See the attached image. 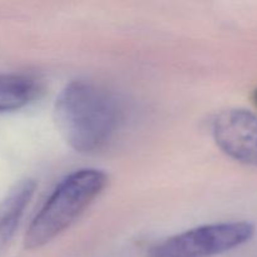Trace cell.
I'll use <instances>...</instances> for the list:
<instances>
[{
    "label": "cell",
    "mask_w": 257,
    "mask_h": 257,
    "mask_svg": "<svg viewBox=\"0 0 257 257\" xmlns=\"http://www.w3.org/2000/svg\"><path fill=\"white\" fill-rule=\"evenodd\" d=\"M54 117L68 145L79 153H94L117 132L120 110L114 95L99 84L74 80L57 97Z\"/></svg>",
    "instance_id": "cell-1"
},
{
    "label": "cell",
    "mask_w": 257,
    "mask_h": 257,
    "mask_svg": "<svg viewBox=\"0 0 257 257\" xmlns=\"http://www.w3.org/2000/svg\"><path fill=\"white\" fill-rule=\"evenodd\" d=\"M107 173L84 168L63 178L28 227L25 247L40 248L64 232L107 186Z\"/></svg>",
    "instance_id": "cell-2"
},
{
    "label": "cell",
    "mask_w": 257,
    "mask_h": 257,
    "mask_svg": "<svg viewBox=\"0 0 257 257\" xmlns=\"http://www.w3.org/2000/svg\"><path fill=\"white\" fill-rule=\"evenodd\" d=\"M255 228L243 221L200 226L156 243L148 257H212L243 245Z\"/></svg>",
    "instance_id": "cell-3"
},
{
    "label": "cell",
    "mask_w": 257,
    "mask_h": 257,
    "mask_svg": "<svg viewBox=\"0 0 257 257\" xmlns=\"http://www.w3.org/2000/svg\"><path fill=\"white\" fill-rule=\"evenodd\" d=\"M215 142L237 162L257 165V115L250 110L225 109L212 122Z\"/></svg>",
    "instance_id": "cell-4"
},
{
    "label": "cell",
    "mask_w": 257,
    "mask_h": 257,
    "mask_svg": "<svg viewBox=\"0 0 257 257\" xmlns=\"http://www.w3.org/2000/svg\"><path fill=\"white\" fill-rule=\"evenodd\" d=\"M35 190L37 182L34 180H23L0 201V247L7 245L14 236Z\"/></svg>",
    "instance_id": "cell-5"
},
{
    "label": "cell",
    "mask_w": 257,
    "mask_h": 257,
    "mask_svg": "<svg viewBox=\"0 0 257 257\" xmlns=\"http://www.w3.org/2000/svg\"><path fill=\"white\" fill-rule=\"evenodd\" d=\"M39 90V83L30 75L0 74V113L25 107L37 98Z\"/></svg>",
    "instance_id": "cell-6"
},
{
    "label": "cell",
    "mask_w": 257,
    "mask_h": 257,
    "mask_svg": "<svg viewBox=\"0 0 257 257\" xmlns=\"http://www.w3.org/2000/svg\"><path fill=\"white\" fill-rule=\"evenodd\" d=\"M252 99H253V103H255V105L257 107V89L253 92L252 94Z\"/></svg>",
    "instance_id": "cell-7"
}]
</instances>
